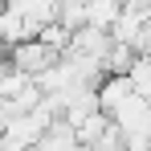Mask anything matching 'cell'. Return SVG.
<instances>
[{
	"label": "cell",
	"mask_w": 151,
	"mask_h": 151,
	"mask_svg": "<svg viewBox=\"0 0 151 151\" xmlns=\"http://www.w3.org/2000/svg\"><path fill=\"white\" fill-rule=\"evenodd\" d=\"M57 61H61V53H53L45 41H25V45H17V49H8V65H17V70L29 74V78L49 74Z\"/></svg>",
	"instance_id": "1"
},
{
	"label": "cell",
	"mask_w": 151,
	"mask_h": 151,
	"mask_svg": "<svg viewBox=\"0 0 151 151\" xmlns=\"http://www.w3.org/2000/svg\"><path fill=\"white\" fill-rule=\"evenodd\" d=\"M127 78H131V86H135V94L151 102V57H139V61L131 65V74H127Z\"/></svg>",
	"instance_id": "2"
}]
</instances>
